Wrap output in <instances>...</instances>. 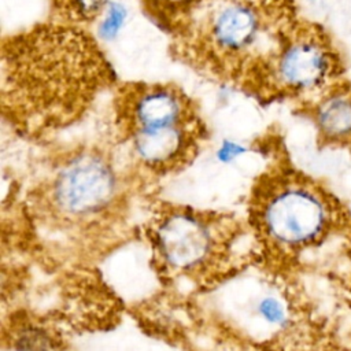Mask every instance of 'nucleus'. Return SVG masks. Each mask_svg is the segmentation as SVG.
<instances>
[{
	"label": "nucleus",
	"instance_id": "1",
	"mask_svg": "<svg viewBox=\"0 0 351 351\" xmlns=\"http://www.w3.org/2000/svg\"><path fill=\"white\" fill-rule=\"evenodd\" d=\"M117 84L111 62L86 27L48 18L1 40V119L23 141L53 143Z\"/></svg>",
	"mask_w": 351,
	"mask_h": 351
},
{
	"label": "nucleus",
	"instance_id": "2",
	"mask_svg": "<svg viewBox=\"0 0 351 351\" xmlns=\"http://www.w3.org/2000/svg\"><path fill=\"white\" fill-rule=\"evenodd\" d=\"M25 191L27 208L59 226H93L122 218L151 185L112 140L41 145Z\"/></svg>",
	"mask_w": 351,
	"mask_h": 351
},
{
	"label": "nucleus",
	"instance_id": "3",
	"mask_svg": "<svg viewBox=\"0 0 351 351\" xmlns=\"http://www.w3.org/2000/svg\"><path fill=\"white\" fill-rule=\"evenodd\" d=\"M289 0H206L169 34L173 59L243 95L295 22Z\"/></svg>",
	"mask_w": 351,
	"mask_h": 351
},
{
	"label": "nucleus",
	"instance_id": "4",
	"mask_svg": "<svg viewBox=\"0 0 351 351\" xmlns=\"http://www.w3.org/2000/svg\"><path fill=\"white\" fill-rule=\"evenodd\" d=\"M110 111L112 143L151 185L192 166L210 140L199 101L173 81H118Z\"/></svg>",
	"mask_w": 351,
	"mask_h": 351
},
{
	"label": "nucleus",
	"instance_id": "5",
	"mask_svg": "<svg viewBox=\"0 0 351 351\" xmlns=\"http://www.w3.org/2000/svg\"><path fill=\"white\" fill-rule=\"evenodd\" d=\"M259 141L266 163L250 188L247 211L251 228L262 241L287 252L321 241L336 221L332 197L291 165L273 136Z\"/></svg>",
	"mask_w": 351,
	"mask_h": 351
},
{
	"label": "nucleus",
	"instance_id": "6",
	"mask_svg": "<svg viewBox=\"0 0 351 351\" xmlns=\"http://www.w3.org/2000/svg\"><path fill=\"white\" fill-rule=\"evenodd\" d=\"M339 70L340 58L330 40L317 26L295 21L245 96L262 106L284 100L300 104L333 86Z\"/></svg>",
	"mask_w": 351,
	"mask_h": 351
},
{
	"label": "nucleus",
	"instance_id": "7",
	"mask_svg": "<svg viewBox=\"0 0 351 351\" xmlns=\"http://www.w3.org/2000/svg\"><path fill=\"white\" fill-rule=\"evenodd\" d=\"M237 230L239 222L226 213L165 202L156 207L148 233L159 258L169 267L188 273L219 255Z\"/></svg>",
	"mask_w": 351,
	"mask_h": 351
},
{
	"label": "nucleus",
	"instance_id": "8",
	"mask_svg": "<svg viewBox=\"0 0 351 351\" xmlns=\"http://www.w3.org/2000/svg\"><path fill=\"white\" fill-rule=\"evenodd\" d=\"M299 106L311 121L319 143L337 145L351 141V89L333 85Z\"/></svg>",
	"mask_w": 351,
	"mask_h": 351
},
{
	"label": "nucleus",
	"instance_id": "9",
	"mask_svg": "<svg viewBox=\"0 0 351 351\" xmlns=\"http://www.w3.org/2000/svg\"><path fill=\"white\" fill-rule=\"evenodd\" d=\"M206 0H138L144 15L166 36Z\"/></svg>",
	"mask_w": 351,
	"mask_h": 351
},
{
	"label": "nucleus",
	"instance_id": "10",
	"mask_svg": "<svg viewBox=\"0 0 351 351\" xmlns=\"http://www.w3.org/2000/svg\"><path fill=\"white\" fill-rule=\"evenodd\" d=\"M110 0H51L49 18L89 29L107 12Z\"/></svg>",
	"mask_w": 351,
	"mask_h": 351
},
{
	"label": "nucleus",
	"instance_id": "11",
	"mask_svg": "<svg viewBox=\"0 0 351 351\" xmlns=\"http://www.w3.org/2000/svg\"><path fill=\"white\" fill-rule=\"evenodd\" d=\"M258 315L271 326H285L288 322V310L284 302L273 295L263 296L256 304Z\"/></svg>",
	"mask_w": 351,
	"mask_h": 351
},
{
	"label": "nucleus",
	"instance_id": "12",
	"mask_svg": "<svg viewBox=\"0 0 351 351\" xmlns=\"http://www.w3.org/2000/svg\"><path fill=\"white\" fill-rule=\"evenodd\" d=\"M18 351H51V341L48 336L34 328H27L16 337Z\"/></svg>",
	"mask_w": 351,
	"mask_h": 351
}]
</instances>
